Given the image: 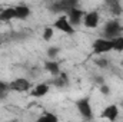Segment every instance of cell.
Here are the masks:
<instances>
[{"label":"cell","instance_id":"obj_1","mask_svg":"<svg viewBox=\"0 0 123 122\" xmlns=\"http://www.w3.org/2000/svg\"><path fill=\"white\" fill-rule=\"evenodd\" d=\"M76 106H77L79 114H80L85 119H90V118H92V106H90V101H89V98L79 99V101L76 102Z\"/></svg>","mask_w":123,"mask_h":122},{"label":"cell","instance_id":"obj_4","mask_svg":"<svg viewBox=\"0 0 123 122\" xmlns=\"http://www.w3.org/2000/svg\"><path fill=\"white\" fill-rule=\"evenodd\" d=\"M112 49V40L110 39H96L93 42V50L94 53H105Z\"/></svg>","mask_w":123,"mask_h":122},{"label":"cell","instance_id":"obj_8","mask_svg":"<svg viewBox=\"0 0 123 122\" xmlns=\"http://www.w3.org/2000/svg\"><path fill=\"white\" fill-rule=\"evenodd\" d=\"M99 25V14L96 13V12H90V13H87V14H85V26L86 27H96Z\"/></svg>","mask_w":123,"mask_h":122},{"label":"cell","instance_id":"obj_17","mask_svg":"<svg viewBox=\"0 0 123 122\" xmlns=\"http://www.w3.org/2000/svg\"><path fill=\"white\" fill-rule=\"evenodd\" d=\"M53 37V29L52 27H46L44 32H43V39L44 40H50Z\"/></svg>","mask_w":123,"mask_h":122},{"label":"cell","instance_id":"obj_6","mask_svg":"<svg viewBox=\"0 0 123 122\" xmlns=\"http://www.w3.org/2000/svg\"><path fill=\"white\" fill-rule=\"evenodd\" d=\"M55 27L56 29H59V30L64 32V33H69V34H72L73 33V26H72V23L69 22V19L67 17H64V16H62L60 19H57L56 22H55Z\"/></svg>","mask_w":123,"mask_h":122},{"label":"cell","instance_id":"obj_3","mask_svg":"<svg viewBox=\"0 0 123 122\" xmlns=\"http://www.w3.org/2000/svg\"><path fill=\"white\" fill-rule=\"evenodd\" d=\"M76 4H77V0H60V1L55 3V4L50 7V10H52L53 13H59V12H69L70 9L76 7Z\"/></svg>","mask_w":123,"mask_h":122},{"label":"cell","instance_id":"obj_15","mask_svg":"<svg viewBox=\"0 0 123 122\" xmlns=\"http://www.w3.org/2000/svg\"><path fill=\"white\" fill-rule=\"evenodd\" d=\"M110 40H112V49H115L117 52H122L123 50V37L122 36H116V37H113Z\"/></svg>","mask_w":123,"mask_h":122},{"label":"cell","instance_id":"obj_9","mask_svg":"<svg viewBox=\"0 0 123 122\" xmlns=\"http://www.w3.org/2000/svg\"><path fill=\"white\" fill-rule=\"evenodd\" d=\"M117 114H119V108L116 105H109L107 108H105V111H103L102 115H103V118H107L110 121H115L117 118Z\"/></svg>","mask_w":123,"mask_h":122},{"label":"cell","instance_id":"obj_22","mask_svg":"<svg viewBox=\"0 0 123 122\" xmlns=\"http://www.w3.org/2000/svg\"><path fill=\"white\" fill-rule=\"evenodd\" d=\"M97 65H99L100 68H105V66H107V65H109V62L103 59V61H97Z\"/></svg>","mask_w":123,"mask_h":122},{"label":"cell","instance_id":"obj_7","mask_svg":"<svg viewBox=\"0 0 123 122\" xmlns=\"http://www.w3.org/2000/svg\"><path fill=\"white\" fill-rule=\"evenodd\" d=\"M83 16H85V12L77 9V7H73V9L69 10V22L72 25H79Z\"/></svg>","mask_w":123,"mask_h":122},{"label":"cell","instance_id":"obj_16","mask_svg":"<svg viewBox=\"0 0 123 122\" xmlns=\"http://www.w3.org/2000/svg\"><path fill=\"white\" fill-rule=\"evenodd\" d=\"M53 83H55L57 88H63V86H66V83H67V75H66V73H59L57 78L53 81Z\"/></svg>","mask_w":123,"mask_h":122},{"label":"cell","instance_id":"obj_20","mask_svg":"<svg viewBox=\"0 0 123 122\" xmlns=\"http://www.w3.org/2000/svg\"><path fill=\"white\" fill-rule=\"evenodd\" d=\"M57 52H59V47H50V49L47 50V55H49L50 58H53V56L57 55Z\"/></svg>","mask_w":123,"mask_h":122},{"label":"cell","instance_id":"obj_2","mask_svg":"<svg viewBox=\"0 0 123 122\" xmlns=\"http://www.w3.org/2000/svg\"><path fill=\"white\" fill-rule=\"evenodd\" d=\"M120 32H122V26L117 22H107L105 26L103 34L106 39H113L116 36H120Z\"/></svg>","mask_w":123,"mask_h":122},{"label":"cell","instance_id":"obj_14","mask_svg":"<svg viewBox=\"0 0 123 122\" xmlns=\"http://www.w3.org/2000/svg\"><path fill=\"white\" fill-rule=\"evenodd\" d=\"M44 68H46V70H49L52 75H55V76H57L59 73H60V69H59V65L56 63V62H46V65H44Z\"/></svg>","mask_w":123,"mask_h":122},{"label":"cell","instance_id":"obj_18","mask_svg":"<svg viewBox=\"0 0 123 122\" xmlns=\"http://www.w3.org/2000/svg\"><path fill=\"white\" fill-rule=\"evenodd\" d=\"M9 89V85L4 82H0V99H3L6 96V91Z\"/></svg>","mask_w":123,"mask_h":122},{"label":"cell","instance_id":"obj_21","mask_svg":"<svg viewBox=\"0 0 123 122\" xmlns=\"http://www.w3.org/2000/svg\"><path fill=\"white\" fill-rule=\"evenodd\" d=\"M100 92H102L103 95H109L110 89H109V86H107V85H102V86H100Z\"/></svg>","mask_w":123,"mask_h":122},{"label":"cell","instance_id":"obj_5","mask_svg":"<svg viewBox=\"0 0 123 122\" xmlns=\"http://www.w3.org/2000/svg\"><path fill=\"white\" fill-rule=\"evenodd\" d=\"M30 88V82L27 79H23V78H19L16 81H13L10 85H9V89L16 92H25Z\"/></svg>","mask_w":123,"mask_h":122},{"label":"cell","instance_id":"obj_13","mask_svg":"<svg viewBox=\"0 0 123 122\" xmlns=\"http://www.w3.org/2000/svg\"><path fill=\"white\" fill-rule=\"evenodd\" d=\"M106 1V4L110 7V10H112V13L113 14H120V12H122V9H120V3H119V0H105Z\"/></svg>","mask_w":123,"mask_h":122},{"label":"cell","instance_id":"obj_10","mask_svg":"<svg viewBox=\"0 0 123 122\" xmlns=\"http://www.w3.org/2000/svg\"><path fill=\"white\" fill-rule=\"evenodd\" d=\"M14 17H16V9L14 7H7V9H3L0 12V20H3V22L12 20Z\"/></svg>","mask_w":123,"mask_h":122},{"label":"cell","instance_id":"obj_23","mask_svg":"<svg viewBox=\"0 0 123 122\" xmlns=\"http://www.w3.org/2000/svg\"><path fill=\"white\" fill-rule=\"evenodd\" d=\"M96 82H99V83H102V82H103V79H102V78H96Z\"/></svg>","mask_w":123,"mask_h":122},{"label":"cell","instance_id":"obj_12","mask_svg":"<svg viewBox=\"0 0 123 122\" xmlns=\"http://www.w3.org/2000/svg\"><path fill=\"white\" fill-rule=\"evenodd\" d=\"M49 92V86L46 83H40L34 88V91L31 92V96H36V98H40V96H44L46 93Z\"/></svg>","mask_w":123,"mask_h":122},{"label":"cell","instance_id":"obj_11","mask_svg":"<svg viewBox=\"0 0 123 122\" xmlns=\"http://www.w3.org/2000/svg\"><path fill=\"white\" fill-rule=\"evenodd\" d=\"M14 9H16V17H17V19H26V17L30 14L29 7H27V6H25V4L16 6Z\"/></svg>","mask_w":123,"mask_h":122},{"label":"cell","instance_id":"obj_19","mask_svg":"<svg viewBox=\"0 0 123 122\" xmlns=\"http://www.w3.org/2000/svg\"><path fill=\"white\" fill-rule=\"evenodd\" d=\"M40 119H47V121H57V116L52 115V114H44Z\"/></svg>","mask_w":123,"mask_h":122}]
</instances>
